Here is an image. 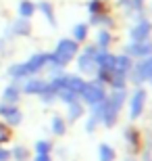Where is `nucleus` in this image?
<instances>
[{
	"instance_id": "1",
	"label": "nucleus",
	"mask_w": 152,
	"mask_h": 161,
	"mask_svg": "<svg viewBox=\"0 0 152 161\" xmlns=\"http://www.w3.org/2000/svg\"><path fill=\"white\" fill-rule=\"evenodd\" d=\"M48 61H50V54L48 53H38V54H34L29 61H25V63H15V65H11L6 73H8L11 78H15V80L27 78V75L38 73L42 67H46Z\"/></svg>"
},
{
	"instance_id": "2",
	"label": "nucleus",
	"mask_w": 152,
	"mask_h": 161,
	"mask_svg": "<svg viewBox=\"0 0 152 161\" xmlns=\"http://www.w3.org/2000/svg\"><path fill=\"white\" fill-rule=\"evenodd\" d=\"M77 54V42L75 40H69V38H65L56 44L54 48V53L50 54V61L48 63H52L56 67H65L67 63L73 61V57Z\"/></svg>"
},
{
	"instance_id": "3",
	"label": "nucleus",
	"mask_w": 152,
	"mask_h": 161,
	"mask_svg": "<svg viewBox=\"0 0 152 161\" xmlns=\"http://www.w3.org/2000/svg\"><path fill=\"white\" fill-rule=\"evenodd\" d=\"M81 98L88 103V105H96V103L104 101L106 94H104L102 82H92V84L86 82V88H83V92H81Z\"/></svg>"
},
{
	"instance_id": "4",
	"label": "nucleus",
	"mask_w": 152,
	"mask_h": 161,
	"mask_svg": "<svg viewBox=\"0 0 152 161\" xmlns=\"http://www.w3.org/2000/svg\"><path fill=\"white\" fill-rule=\"evenodd\" d=\"M0 117H4V121L8 125H19L23 121L21 109L15 107V105H8V103H2V105H0Z\"/></svg>"
},
{
	"instance_id": "5",
	"label": "nucleus",
	"mask_w": 152,
	"mask_h": 161,
	"mask_svg": "<svg viewBox=\"0 0 152 161\" xmlns=\"http://www.w3.org/2000/svg\"><path fill=\"white\" fill-rule=\"evenodd\" d=\"M146 98H148V92L144 88H138L131 96V109H129V117L131 119H138L144 111V105H146Z\"/></svg>"
},
{
	"instance_id": "6",
	"label": "nucleus",
	"mask_w": 152,
	"mask_h": 161,
	"mask_svg": "<svg viewBox=\"0 0 152 161\" xmlns=\"http://www.w3.org/2000/svg\"><path fill=\"white\" fill-rule=\"evenodd\" d=\"M96 48H86L83 50V54L79 57V61H77V65H79V69H81L83 73H94L98 71V65H96Z\"/></svg>"
},
{
	"instance_id": "7",
	"label": "nucleus",
	"mask_w": 152,
	"mask_h": 161,
	"mask_svg": "<svg viewBox=\"0 0 152 161\" xmlns=\"http://www.w3.org/2000/svg\"><path fill=\"white\" fill-rule=\"evenodd\" d=\"M134 80H135V82H148V80H152V57L140 61V63L135 65Z\"/></svg>"
},
{
	"instance_id": "8",
	"label": "nucleus",
	"mask_w": 152,
	"mask_h": 161,
	"mask_svg": "<svg viewBox=\"0 0 152 161\" xmlns=\"http://www.w3.org/2000/svg\"><path fill=\"white\" fill-rule=\"evenodd\" d=\"M127 53L131 57H150L152 54V42L144 40V42H134L127 46Z\"/></svg>"
},
{
	"instance_id": "9",
	"label": "nucleus",
	"mask_w": 152,
	"mask_h": 161,
	"mask_svg": "<svg viewBox=\"0 0 152 161\" xmlns=\"http://www.w3.org/2000/svg\"><path fill=\"white\" fill-rule=\"evenodd\" d=\"M150 31H152L150 21H140V23L131 30V40H134V42H144V40H148Z\"/></svg>"
},
{
	"instance_id": "10",
	"label": "nucleus",
	"mask_w": 152,
	"mask_h": 161,
	"mask_svg": "<svg viewBox=\"0 0 152 161\" xmlns=\"http://www.w3.org/2000/svg\"><path fill=\"white\" fill-rule=\"evenodd\" d=\"M65 88L69 90V92H73V94L79 98L83 92V88H86V82H83L79 75H67V84H65Z\"/></svg>"
},
{
	"instance_id": "11",
	"label": "nucleus",
	"mask_w": 152,
	"mask_h": 161,
	"mask_svg": "<svg viewBox=\"0 0 152 161\" xmlns=\"http://www.w3.org/2000/svg\"><path fill=\"white\" fill-rule=\"evenodd\" d=\"M46 86H48V82H44V80H29L23 86V92L25 94H31V96H40L46 90Z\"/></svg>"
},
{
	"instance_id": "12",
	"label": "nucleus",
	"mask_w": 152,
	"mask_h": 161,
	"mask_svg": "<svg viewBox=\"0 0 152 161\" xmlns=\"http://www.w3.org/2000/svg\"><path fill=\"white\" fill-rule=\"evenodd\" d=\"M19 96H21V90L17 86H6L4 92H2V101L8 103V105H15L19 101Z\"/></svg>"
},
{
	"instance_id": "13",
	"label": "nucleus",
	"mask_w": 152,
	"mask_h": 161,
	"mask_svg": "<svg viewBox=\"0 0 152 161\" xmlns=\"http://www.w3.org/2000/svg\"><path fill=\"white\" fill-rule=\"evenodd\" d=\"M98 155H100V161H115V157H117V153H115V149H113L111 144H100L98 147Z\"/></svg>"
},
{
	"instance_id": "14",
	"label": "nucleus",
	"mask_w": 152,
	"mask_h": 161,
	"mask_svg": "<svg viewBox=\"0 0 152 161\" xmlns=\"http://www.w3.org/2000/svg\"><path fill=\"white\" fill-rule=\"evenodd\" d=\"M13 31L17 34V36H29L31 34V25L27 19H19L17 23L13 25Z\"/></svg>"
},
{
	"instance_id": "15",
	"label": "nucleus",
	"mask_w": 152,
	"mask_h": 161,
	"mask_svg": "<svg viewBox=\"0 0 152 161\" xmlns=\"http://www.w3.org/2000/svg\"><path fill=\"white\" fill-rule=\"evenodd\" d=\"M52 132L56 136H65V132H67V125H65V119L60 115H54L52 117Z\"/></svg>"
},
{
	"instance_id": "16",
	"label": "nucleus",
	"mask_w": 152,
	"mask_h": 161,
	"mask_svg": "<svg viewBox=\"0 0 152 161\" xmlns=\"http://www.w3.org/2000/svg\"><path fill=\"white\" fill-rule=\"evenodd\" d=\"M34 11H35V6L31 4L29 0H23V2L19 4V15H21V19H29L31 15H34Z\"/></svg>"
},
{
	"instance_id": "17",
	"label": "nucleus",
	"mask_w": 152,
	"mask_h": 161,
	"mask_svg": "<svg viewBox=\"0 0 152 161\" xmlns=\"http://www.w3.org/2000/svg\"><path fill=\"white\" fill-rule=\"evenodd\" d=\"M83 115V107L79 105V103H69V121H75V119H79Z\"/></svg>"
},
{
	"instance_id": "18",
	"label": "nucleus",
	"mask_w": 152,
	"mask_h": 161,
	"mask_svg": "<svg viewBox=\"0 0 152 161\" xmlns=\"http://www.w3.org/2000/svg\"><path fill=\"white\" fill-rule=\"evenodd\" d=\"M86 36H88V25L86 23H79V25L73 27V40L75 42H83Z\"/></svg>"
},
{
	"instance_id": "19",
	"label": "nucleus",
	"mask_w": 152,
	"mask_h": 161,
	"mask_svg": "<svg viewBox=\"0 0 152 161\" xmlns=\"http://www.w3.org/2000/svg\"><path fill=\"white\" fill-rule=\"evenodd\" d=\"M40 11L44 13V17L50 21V25H56V19H54V11L50 2H40Z\"/></svg>"
},
{
	"instance_id": "20",
	"label": "nucleus",
	"mask_w": 152,
	"mask_h": 161,
	"mask_svg": "<svg viewBox=\"0 0 152 161\" xmlns=\"http://www.w3.org/2000/svg\"><path fill=\"white\" fill-rule=\"evenodd\" d=\"M108 44H111V34L102 30V31L98 34V46L102 48V50H106V48H108Z\"/></svg>"
},
{
	"instance_id": "21",
	"label": "nucleus",
	"mask_w": 152,
	"mask_h": 161,
	"mask_svg": "<svg viewBox=\"0 0 152 161\" xmlns=\"http://www.w3.org/2000/svg\"><path fill=\"white\" fill-rule=\"evenodd\" d=\"M11 155L15 157V161H25L27 159V149H25V147H15V149L11 151Z\"/></svg>"
},
{
	"instance_id": "22",
	"label": "nucleus",
	"mask_w": 152,
	"mask_h": 161,
	"mask_svg": "<svg viewBox=\"0 0 152 161\" xmlns=\"http://www.w3.org/2000/svg\"><path fill=\"white\" fill-rule=\"evenodd\" d=\"M35 151H38V153H46V155H50L52 144L48 142V140H38V142H35Z\"/></svg>"
},
{
	"instance_id": "23",
	"label": "nucleus",
	"mask_w": 152,
	"mask_h": 161,
	"mask_svg": "<svg viewBox=\"0 0 152 161\" xmlns=\"http://www.w3.org/2000/svg\"><path fill=\"white\" fill-rule=\"evenodd\" d=\"M88 8H90V13H94V15H98L100 11H102V2L100 0H92L88 4Z\"/></svg>"
},
{
	"instance_id": "24",
	"label": "nucleus",
	"mask_w": 152,
	"mask_h": 161,
	"mask_svg": "<svg viewBox=\"0 0 152 161\" xmlns=\"http://www.w3.org/2000/svg\"><path fill=\"white\" fill-rule=\"evenodd\" d=\"M98 117H96V115H92V117H90L88 119V124H86V132H90V134H92L94 130H96V124H98Z\"/></svg>"
},
{
	"instance_id": "25",
	"label": "nucleus",
	"mask_w": 152,
	"mask_h": 161,
	"mask_svg": "<svg viewBox=\"0 0 152 161\" xmlns=\"http://www.w3.org/2000/svg\"><path fill=\"white\" fill-rule=\"evenodd\" d=\"M8 159H11V151H6V149L0 147V161H8Z\"/></svg>"
},
{
	"instance_id": "26",
	"label": "nucleus",
	"mask_w": 152,
	"mask_h": 161,
	"mask_svg": "<svg viewBox=\"0 0 152 161\" xmlns=\"http://www.w3.org/2000/svg\"><path fill=\"white\" fill-rule=\"evenodd\" d=\"M34 161H52V159H50V155H46V153H38Z\"/></svg>"
},
{
	"instance_id": "27",
	"label": "nucleus",
	"mask_w": 152,
	"mask_h": 161,
	"mask_svg": "<svg viewBox=\"0 0 152 161\" xmlns=\"http://www.w3.org/2000/svg\"><path fill=\"white\" fill-rule=\"evenodd\" d=\"M150 82H152V80H150Z\"/></svg>"
}]
</instances>
